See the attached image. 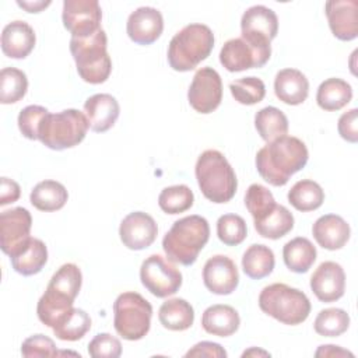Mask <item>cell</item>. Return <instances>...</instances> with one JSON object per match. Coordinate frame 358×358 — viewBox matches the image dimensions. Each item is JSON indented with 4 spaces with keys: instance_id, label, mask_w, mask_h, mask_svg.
Returning a JSON list of instances; mask_svg holds the SVG:
<instances>
[{
    "instance_id": "cell-1",
    "label": "cell",
    "mask_w": 358,
    "mask_h": 358,
    "mask_svg": "<svg viewBox=\"0 0 358 358\" xmlns=\"http://www.w3.org/2000/svg\"><path fill=\"white\" fill-rule=\"evenodd\" d=\"M309 158L308 148L302 140L282 136L267 143L256 154L259 175L273 186H284L289 178L301 171Z\"/></svg>"
},
{
    "instance_id": "cell-2",
    "label": "cell",
    "mask_w": 358,
    "mask_h": 358,
    "mask_svg": "<svg viewBox=\"0 0 358 358\" xmlns=\"http://www.w3.org/2000/svg\"><path fill=\"white\" fill-rule=\"evenodd\" d=\"M81 282V270L74 263L63 264L52 275L36 306L38 317L45 326L53 327L56 320L73 308L74 299L80 292Z\"/></svg>"
},
{
    "instance_id": "cell-3",
    "label": "cell",
    "mask_w": 358,
    "mask_h": 358,
    "mask_svg": "<svg viewBox=\"0 0 358 358\" xmlns=\"http://www.w3.org/2000/svg\"><path fill=\"white\" fill-rule=\"evenodd\" d=\"M208 238V221L201 215H187L173 222L162 239V248L171 262L190 266L197 260Z\"/></svg>"
},
{
    "instance_id": "cell-4",
    "label": "cell",
    "mask_w": 358,
    "mask_h": 358,
    "mask_svg": "<svg viewBox=\"0 0 358 358\" xmlns=\"http://www.w3.org/2000/svg\"><path fill=\"white\" fill-rule=\"evenodd\" d=\"M196 179L203 196L217 204L229 201L238 187L235 171L222 152L206 150L196 162Z\"/></svg>"
},
{
    "instance_id": "cell-5",
    "label": "cell",
    "mask_w": 358,
    "mask_h": 358,
    "mask_svg": "<svg viewBox=\"0 0 358 358\" xmlns=\"http://www.w3.org/2000/svg\"><path fill=\"white\" fill-rule=\"evenodd\" d=\"M214 48V34L204 24H189L173 35L168 63L176 71H190L206 60Z\"/></svg>"
},
{
    "instance_id": "cell-6",
    "label": "cell",
    "mask_w": 358,
    "mask_h": 358,
    "mask_svg": "<svg viewBox=\"0 0 358 358\" xmlns=\"http://www.w3.org/2000/svg\"><path fill=\"white\" fill-rule=\"evenodd\" d=\"M108 39L102 28L87 38L70 39V52L80 77L90 84H101L109 78L112 60L106 52Z\"/></svg>"
},
{
    "instance_id": "cell-7",
    "label": "cell",
    "mask_w": 358,
    "mask_h": 358,
    "mask_svg": "<svg viewBox=\"0 0 358 358\" xmlns=\"http://www.w3.org/2000/svg\"><path fill=\"white\" fill-rule=\"evenodd\" d=\"M259 306L266 315L289 326L301 324L310 313L305 292L282 282L264 287L259 295Z\"/></svg>"
},
{
    "instance_id": "cell-8",
    "label": "cell",
    "mask_w": 358,
    "mask_h": 358,
    "mask_svg": "<svg viewBox=\"0 0 358 358\" xmlns=\"http://www.w3.org/2000/svg\"><path fill=\"white\" fill-rule=\"evenodd\" d=\"M90 129L85 113L77 109H64L48 113L38 130V140L50 150L62 151L78 145Z\"/></svg>"
},
{
    "instance_id": "cell-9",
    "label": "cell",
    "mask_w": 358,
    "mask_h": 358,
    "mask_svg": "<svg viewBox=\"0 0 358 358\" xmlns=\"http://www.w3.org/2000/svg\"><path fill=\"white\" fill-rule=\"evenodd\" d=\"M113 326L124 340H141L151 327L152 306L137 292H123L113 303Z\"/></svg>"
},
{
    "instance_id": "cell-10",
    "label": "cell",
    "mask_w": 358,
    "mask_h": 358,
    "mask_svg": "<svg viewBox=\"0 0 358 358\" xmlns=\"http://www.w3.org/2000/svg\"><path fill=\"white\" fill-rule=\"evenodd\" d=\"M141 284L157 298H166L179 291L180 271L159 255L148 256L140 267Z\"/></svg>"
},
{
    "instance_id": "cell-11",
    "label": "cell",
    "mask_w": 358,
    "mask_h": 358,
    "mask_svg": "<svg viewBox=\"0 0 358 358\" xmlns=\"http://www.w3.org/2000/svg\"><path fill=\"white\" fill-rule=\"evenodd\" d=\"M242 36L248 43L256 48H271L270 42L277 36V14L266 6L249 7L241 18Z\"/></svg>"
},
{
    "instance_id": "cell-12",
    "label": "cell",
    "mask_w": 358,
    "mask_h": 358,
    "mask_svg": "<svg viewBox=\"0 0 358 358\" xmlns=\"http://www.w3.org/2000/svg\"><path fill=\"white\" fill-rule=\"evenodd\" d=\"M32 217L24 207H14L0 214V246L13 257L21 252L31 239Z\"/></svg>"
},
{
    "instance_id": "cell-13",
    "label": "cell",
    "mask_w": 358,
    "mask_h": 358,
    "mask_svg": "<svg viewBox=\"0 0 358 358\" xmlns=\"http://www.w3.org/2000/svg\"><path fill=\"white\" fill-rule=\"evenodd\" d=\"M62 20L74 38H87L101 27L102 10L96 0H64Z\"/></svg>"
},
{
    "instance_id": "cell-14",
    "label": "cell",
    "mask_w": 358,
    "mask_h": 358,
    "mask_svg": "<svg viewBox=\"0 0 358 358\" xmlns=\"http://www.w3.org/2000/svg\"><path fill=\"white\" fill-rule=\"evenodd\" d=\"M190 106L199 113H211L222 99V81L211 67H201L196 71L187 91Z\"/></svg>"
},
{
    "instance_id": "cell-15",
    "label": "cell",
    "mask_w": 358,
    "mask_h": 358,
    "mask_svg": "<svg viewBox=\"0 0 358 358\" xmlns=\"http://www.w3.org/2000/svg\"><path fill=\"white\" fill-rule=\"evenodd\" d=\"M271 55V48H256L243 38H234L224 43L220 52L221 64L231 73L263 67Z\"/></svg>"
},
{
    "instance_id": "cell-16",
    "label": "cell",
    "mask_w": 358,
    "mask_h": 358,
    "mask_svg": "<svg viewBox=\"0 0 358 358\" xmlns=\"http://www.w3.org/2000/svg\"><path fill=\"white\" fill-rule=\"evenodd\" d=\"M158 227L154 218L143 211L127 214L119 227L122 243L131 250H143L151 246L157 238Z\"/></svg>"
},
{
    "instance_id": "cell-17",
    "label": "cell",
    "mask_w": 358,
    "mask_h": 358,
    "mask_svg": "<svg viewBox=\"0 0 358 358\" xmlns=\"http://www.w3.org/2000/svg\"><path fill=\"white\" fill-rule=\"evenodd\" d=\"M206 288L217 295L232 294L239 284V273L232 259L224 255L210 257L203 267Z\"/></svg>"
},
{
    "instance_id": "cell-18",
    "label": "cell",
    "mask_w": 358,
    "mask_h": 358,
    "mask_svg": "<svg viewBox=\"0 0 358 358\" xmlns=\"http://www.w3.org/2000/svg\"><path fill=\"white\" fill-rule=\"evenodd\" d=\"M310 288L322 302H334L344 295L345 273L336 262H323L310 277Z\"/></svg>"
},
{
    "instance_id": "cell-19",
    "label": "cell",
    "mask_w": 358,
    "mask_h": 358,
    "mask_svg": "<svg viewBox=\"0 0 358 358\" xmlns=\"http://www.w3.org/2000/svg\"><path fill=\"white\" fill-rule=\"evenodd\" d=\"M329 27L340 41L358 36V4L355 0H329L324 4Z\"/></svg>"
},
{
    "instance_id": "cell-20",
    "label": "cell",
    "mask_w": 358,
    "mask_h": 358,
    "mask_svg": "<svg viewBox=\"0 0 358 358\" xmlns=\"http://www.w3.org/2000/svg\"><path fill=\"white\" fill-rule=\"evenodd\" d=\"M162 29V14L154 7H138L127 18V35L138 45H151L161 36Z\"/></svg>"
},
{
    "instance_id": "cell-21",
    "label": "cell",
    "mask_w": 358,
    "mask_h": 358,
    "mask_svg": "<svg viewBox=\"0 0 358 358\" xmlns=\"http://www.w3.org/2000/svg\"><path fill=\"white\" fill-rule=\"evenodd\" d=\"M84 112L90 129L96 133L108 131L119 117L120 106L110 94H95L84 103Z\"/></svg>"
},
{
    "instance_id": "cell-22",
    "label": "cell",
    "mask_w": 358,
    "mask_h": 358,
    "mask_svg": "<svg viewBox=\"0 0 358 358\" xmlns=\"http://www.w3.org/2000/svg\"><path fill=\"white\" fill-rule=\"evenodd\" d=\"M312 234L319 246L327 250H337L348 242L351 228L343 217L326 214L315 221Z\"/></svg>"
},
{
    "instance_id": "cell-23",
    "label": "cell",
    "mask_w": 358,
    "mask_h": 358,
    "mask_svg": "<svg viewBox=\"0 0 358 358\" xmlns=\"http://www.w3.org/2000/svg\"><path fill=\"white\" fill-rule=\"evenodd\" d=\"M36 42L35 32L25 21H11L1 32V50L7 57L24 59L27 57Z\"/></svg>"
},
{
    "instance_id": "cell-24",
    "label": "cell",
    "mask_w": 358,
    "mask_h": 358,
    "mask_svg": "<svg viewBox=\"0 0 358 358\" xmlns=\"http://www.w3.org/2000/svg\"><path fill=\"white\" fill-rule=\"evenodd\" d=\"M275 96L287 105L302 103L309 94V81L306 76L296 69H282L274 80Z\"/></svg>"
},
{
    "instance_id": "cell-25",
    "label": "cell",
    "mask_w": 358,
    "mask_h": 358,
    "mask_svg": "<svg viewBox=\"0 0 358 358\" xmlns=\"http://www.w3.org/2000/svg\"><path fill=\"white\" fill-rule=\"evenodd\" d=\"M241 324L239 313L229 305H211L201 316L203 329L213 336L228 337L232 336Z\"/></svg>"
},
{
    "instance_id": "cell-26",
    "label": "cell",
    "mask_w": 358,
    "mask_h": 358,
    "mask_svg": "<svg viewBox=\"0 0 358 358\" xmlns=\"http://www.w3.org/2000/svg\"><path fill=\"white\" fill-rule=\"evenodd\" d=\"M316 248L303 236H296L282 248V259L288 270L302 274L306 273L316 260Z\"/></svg>"
},
{
    "instance_id": "cell-27",
    "label": "cell",
    "mask_w": 358,
    "mask_h": 358,
    "mask_svg": "<svg viewBox=\"0 0 358 358\" xmlns=\"http://www.w3.org/2000/svg\"><path fill=\"white\" fill-rule=\"evenodd\" d=\"M158 319L165 329L172 331H183L193 324L194 310L186 299L172 298L161 305Z\"/></svg>"
},
{
    "instance_id": "cell-28",
    "label": "cell",
    "mask_w": 358,
    "mask_h": 358,
    "mask_svg": "<svg viewBox=\"0 0 358 358\" xmlns=\"http://www.w3.org/2000/svg\"><path fill=\"white\" fill-rule=\"evenodd\" d=\"M10 262L13 268L21 275L38 274L48 262V248L41 239L31 238L21 252L10 257Z\"/></svg>"
},
{
    "instance_id": "cell-29",
    "label": "cell",
    "mask_w": 358,
    "mask_h": 358,
    "mask_svg": "<svg viewBox=\"0 0 358 358\" xmlns=\"http://www.w3.org/2000/svg\"><path fill=\"white\" fill-rule=\"evenodd\" d=\"M352 98L351 85L341 78H327L324 80L316 92L317 105L329 112L340 110L344 108Z\"/></svg>"
},
{
    "instance_id": "cell-30",
    "label": "cell",
    "mask_w": 358,
    "mask_h": 358,
    "mask_svg": "<svg viewBox=\"0 0 358 358\" xmlns=\"http://www.w3.org/2000/svg\"><path fill=\"white\" fill-rule=\"evenodd\" d=\"M91 329L90 315L78 308H71L64 315H62L52 330L59 340L63 341H77L83 338Z\"/></svg>"
},
{
    "instance_id": "cell-31",
    "label": "cell",
    "mask_w": 358,
    "mask_h": 358,
    "mask_svg": "<svg viewBox=\"0 0 358 358\" xmlns=\"http://www.w3.org/2000/svg\"><path fill=\"white\" fill-rule=\"evenodd\" d=\"M69 199L66 187L56 180L39 182L29 194L31 204L39 211H56L64 207Z\"/></svg>"
},
{
    "instance_id": "cell-32",
    "label": "cell",
    "mask_w": 358,
    "mask_h": 358,
    "mask_svg": "<svg viewBox=\"0 0 358 358\" xmlns=\"http://www.w3.org/2000/svg\"><path fill=\"white\" fill-rule=\"evenodd\" d=\"M274 264V253L266 245H250L242 256V268L252 280H260L271 274Z\"/></svg>"
},
{
    "instance_id": "cell-33",
    "label": "cell",
    "mask_w": 358,
    "mask_h": 358,
    "mask_svg": "<svg viewBox=\"0 0 358 358\" xmlns=\"http://www.w3.org/2000/svg\"><path fill=\"white\" fill-rule=\"evenodd\" d=\"M255 127L259 136L270 143L275 138L287 136L288 119L282 110L275 106L262 108L255 116Z\"/></svg>"
},
{
    "instance_id": "cell-34",
    "label": "cell",
    "mask_w": 358,
    "mask_h": 358,
    "mask_svg": "<svg viewBox=\"0 0 358 358\" xmlns=\"http://www.w3.org/2000/svg\"><path fill=\"white\" fill-rule=\"evenodd\" d=\"M288 201L302 213L319 208L324 201V192L319 183L310 179L298 180L288 192Z\"/></svg>"
},
{
    "instance_id": "cell-35",
    "label": "cell",
    "mask_w": 358,
    "mask_h": 358,
    "mask_svg": "<svg viewBox=\"0 0 358 358\" xmlns=\"http://www.w3.org/2000/svg\"><path fill=\"white\" fill-rule=\"evenodd\" d=\"M292 228L294 215L287 207L281 204H275L274 210L270 214L255 222V229L257 231V234L267 239H280L285 236Z\"/></svg>"
},
{
    "instance_id": "cell-36",
    "label": "cell",
    "mask_w": 358,
    "mask_h": 358,
    "mask_svg": "<svg viewBox=\"0 0 358 358\" xmlns=\"http://www.w3.org/2000/svg\"><path fill=\"white\" fill-rule=\"evenodd\" d=\"M28 90V80L22 70L4 67L0 71V102L4 105L15 103L22 99Z\"/></svg>"
},
{
    "instance_id": "cell-37",
    "label": "cell",
    "mask_w": 358,
    "mask_h": 358,
    "mask_svg": "<svg viewBox=\"0 0 358 358\" xmlns=\"http://www.w3.org/2000/svg\"><path fill=\"white\" fill-rule=\"evenodd\" d=\"M350 327V316L344 309L327 308L317 313L313 329L323 337H338Z\"/></svg>"
},
{
    "instance_id": "cell-38",
    "label": "cell",
    "mask_w": 358,
    "mask_h": 358,
    "mask_svg": "<svg viewBox=\"0 0 358 358\" xmlns=\"http://www.w3.org/2000/svg\"><path fill=\"white\" fill-rule=\"evenodd\" d=\"M193 192L186 185L168 186L158 196V204L166 214L185 213L193 206Z\"/></svg>"
},
{
    "instance_id": "cell-39",
    "label": "cell",
    "mask_w": 358,
    "mask_h": 358,
    "mask_svg": "<svg viewBox=\"0 0 358 358\" xmlns=\"http://www.w3.org/2000/svg\"><path fill=\"white\" fill-rule=\"evenodd\" d=\"M275 200L273 193L264 187L263 185L253 183L248 187L245 194V206L250 215L253 217V221H260L267 214H270L275 207Z\"/></svg>"
},
{
    "instance_id": "cell-40",
    "label": "cell",
    "mask_w": 358,
    "mask_h": 358,
    "mask_svg": "<svg viewBox=\"0 0 358 358\" xmlns=\"http://www.w3.org/2000/svg\"><path fill=\"white\" fill-rule=\"evenodd\" d=\"M229 90L235 101L242 105L259 103L266 95V85L257 77H243L229 84Z\"/></svg>"
},
{
    "instance_id": "cell-41",
    "label": "cell",
    "mask_w": 358,
    "mask_h": 358,
    "mask_svg": "<svg viewBox=\"0 0 358 358\" xmlns=\"http://www.w3.org/2000/svg\"><path fill=\"white\" fill-rule=\"evenodd\" d=\"M217 235L224 245L236 246L248 235L246 222L238 214H224L217 221Z\"/></svg>"
},
{
    "instance_id": "cell-42",
    "label": "cell",
    "mask_w": 358,
    "mask_h": 358,
    "mask_svg": "<svg viewBox=\"0 0 358 358\" xmlns=\"http://www.w3.org/2000/svg\"><path fill=\"white\" fill-rule=\"evenodd\" d=\"M49 110L41 105H28L18 115V129L24 137L38 140V130L42 119Z\"/></svg>"
},
{
    "instance_id": "cell-43",
    "label": "cell",
    "mask_w": 358,
    "mask_h": 358,
    "mask_svg": "<svg viewBox=\"0 0 358 358\" xmlns=\"http://www.w3.org/2000/svg\"><path fill=\"white\" fill-rule=\"evenodd\" d=\"M88 354L94 358H117L122 355V344L112 334L99 333L90 341Z\"/></svg>"
},
{
    "instance_id": "cell-44",
    "label": "cell",
    "mask_w": 358,
    "mask_h": 358,
    "mask_svg": "<svg viewBox=\"0 0 358 358\" xmlns=\"http://www.w3.org/2000/svg\"><path fill=\"white\" fill-rule=\"evenodd\" d=\"M21 354L27 358H35V357H55L59 352L52 338L43 334H34L24 340L21 345Z\"/></svg>"
},
{
    "instance_id": "cell-45",
    "label": "cell",
    "mask_w": 358,
    "mask_h": 358,
    "mask_svg": "<svg viewBox=\"0 0 358 358\" xmlns=\"http://www.w3.org/2000/svg\"><path fill=\"white\" fill-rule=\"evenodd\" d=\"M358 109L352 108L347 112H344L337 123L338 134L347 140L348 143H357L358 141Z\"/></svg>"
},
{
    "instance_id": "cell-46",
    "label": "cell",
    "mask_w": 358,
    "mask_h": 358,
    "mask_svg": "<svg viewBox=\"0 0 358 358\" xmlns=\"http://www.w3.org/2000/svg\"><path fill=\"white\" fill-rule=\"evenodd\" d=\"M189 357H207V358H227V351L217 343L213 341H201L193 345L186 354Z\"/></svg>"
},
{
    "instance_id": "cell-47",
    "label": "cell",
    "mask_w": 358,
    "mask_h": 358,
    "mask_svg": "<svg viewBox=\"0 0 358 358\" xmlns=\"http://www.w3.org/2000/svg\"><path fill=\"white\" fill-rule=\"evenodd\" d=\"M20 194H21V189L15 180L8 179L6 176L0 179V206H6L17 201L20 199Z\"/></svg>"
},
{
    "instance_id": "cell-48",
    "label": "cell",
    "mask_w": 358,
    "mask_h": 358,
    "mask_svg": "<svg viewBox=\"0 0 358 358\" xmlns=\"http://www.w3.org/2000/svg\"><path fill=\"white\" fill-rule=\"evenodd\" d=\"M316 357H354L352 352L343 350L338 345H333V344H327V345H320L319 350L315 352Z\"/></svg>"
},
{
    "instance_id": "cell-49",
    "label": "cell",
    "mask_w": 358,
    "mask_h": 358,
    "mask_svg": "<svg viewBox=\"0 0 358 358\" xmlns=\"http://www.w3.org/2000/svg\"><path fill=\"white\" fill-rule=\"evenodd\" d=\"M17 4L20 7H22L24 10H27L28 13H39L42 11L43 8H46L48 6H50V0H46V1H42V0H38V1H21V0H17Z\"/></svg>"
},
{
    "instance_id": "cell-50",
    "label": "cell",
    "mask_w": 358,
    "mask_h": 358,
    "mask_svg": "<svg viewBox=\"0 0 358 358\" xmlns=\"http://www.w3.org/2000/svg\"><path fill=\"white\" fill-rule=\"evenodd\" d=\"M255 355H263V357H270L268 352L266 351H262V350H257V348H250L248 351H245L242 354V357H255Z\"/></svg>"
}]
</instances>
